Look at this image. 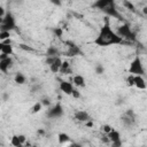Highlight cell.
<instances>
[{"label":"cell","mask_w":147,"mask_h":147,"mask_svg":"<svg viewBox=\"0 0 147 147\" xmlns=\"http://www.w3.org/2000/svg\"><path fill=\"white\" fill-rule=\"evenodd\" d=\"M123 42V38H121L117 32H115L111 26H110V22H109V17L105 18V23L98 34V37L94 39V44H96L98 46H110V45H118Z\"/></svg>","instance_id":"6da1fadb"},{"label":"cell","mask_w":147,"mask_h":147,"mask_svg":"<svg viewBox=\"0 0 147 147\" xmlns=\"http://www.w3.org/2000/svg\"><path fill=\"white\" fill-rule=\"evenodd\" d=\"M16 28V22L14 16L10 13H7L3 18L0 20V31H7L10 32Z\"/></svg>","instance_id":"7a4b0ae2"},{"label":"cell","mask_w":147,"mask_h":147,"mask_svg":"<svg viewBox=\"0 0 147 147\" xmlns=\"http://www.w3.org/2000/svg\"><path fill=\"white\" fill-rule=\"evenodd\" d=\"M129 72L132 75V76H142L145 70H144V65H142V62H141V59L139 56H136L131 64H130V68H129Z\"/></svg>","instance_id":"3957f363"},{"label":"cell","mask_w":147,"mask_h":147,"mask_svg":"<svg viewBox=\"0 0 147 147\" xmlns=\"http://www.w3.org/2000/svg\"><path fill=\"white\" fill-rule=\"evenodd\" d=\"M117 34L121 37V38H123V39H130V40H136V36H134V33H133V31L131 30V28H130V25L127 24V23H124V24H122V25H119L118 26V29H117Z\"/></svg>","instance_id":"277c9868"},{"label":"cell","mask_w":147,"mask_h":147,"mask_svg":"<svg viewBox=\"0 0 147 147\" xmlns=\"http://www.w3.org/2000/svg\"><path fill=\"white\" fill-rule=\"evenodd\" d=\"M102 11L107 15V17H115V18H118V20H123V16L121 15V13L118 11V9L116 8L114 1H111L110 5L107 6Z\"/></svg>","instance_id":"5b68a950"},{"label":"cell","mask_w":147,"mask_h":147,"mask_svg":"<svg viewBox=\"0 0 147 147\" xmlns=\"http://www.w3.org/2000/svg\"><path fill=\"white\" fill-rule=\"evenodd\" d=\"M62 60L60 59V56H56V57H46V63L49 65V69L52 72L56 74L60 71V68L62 65Z\"/></svg>","instance_id":"8992f818"},{"label":"cell","mask_w":147,"mask_h":147,"mask_svg":"<svg viewBox=\"0 0 147 147\" xmlns=\"http://www.w3.org/2000/svg\"><path fill=\"white\" fill-rule=\"evenodd\" d=\"M122 122L126 127H131L136 124V114L133 113L132 109L127 110L125 114H123L122 116Z\"/></svg>","instance_id":"52a82bcc"},{"label":"cell","mask_w":147,"mask_h":147,"mask_svg":"<svg viewBox=\"0 0 147 147\" xmlns=\"http://www.w3.org/2000/svg\"><path fill=\"white\" fill-rule=\"evenodd\" d=\"M47 117L48 118H59L63 115V108L60 103H56L55 106L51 107L48 110H47Z\"/></svg>","instance_id":"ba28073f"},{"label":"cell","mask_w":147,"mask_h":147,"mask_svg":"<svg viewBox=\"0 0 147 147\" xmlns=\"http://www.w3.org/2000/svg\"><path fill=\"white\" fill-rule=\"evenodd\" d=\"M10 144L14 147H24V146H26L28 141H26L25 136H23V134H15V136L11 137Z\"/></svg>","instance_id":"9c48e42d"},{"label":"cell","mask_w":147,"mask_h":147,"mask_svg":"<svg viewBox=\"0 0 147 147\" xmlns=\"http://www.w3.org/2000/svg\"><path fill=\"white\" fill-rule=\"evenodd\" d=\"M65 44L69 45V46H68V51H67V53H65L67 56H77V55H79V54L82 53L80 48H79L76 44L70 42V41H65Z\"/></svg>","instance_id":"30bf717a"},{"label":"cell","mask_w":147,"mask_h":147,"mask_svg":"<svg viewBox=\"0 0 147 147\" xmlns=\"http://www.w3.org/2000/svg\"><path fill=\"white\" fill-rule=\"evenodd\" d=\"M75 118L78 121V122H83V123H87L88 121H92L88 113L85 111V110H77L75 113Z\"/></svg>","instance_id":"8fae6325"},{"label":"cell","mask_w":147,"mask_h":147,"mask_svg":"<svg viewBox=\"0 0 147 147\" xmlns=\"http://www.w3.org/2000/svg\"><path fill=\"white\" fill-rule=\"evenodd\" d=\"M11 65H13V59L10 56L5 59V60H0V70L3 74H7Z\"/></svg>","instance_id":"7c38bea8"},{"label":"cell","mask_w":147,"mask_h":147,"mask_svg":"<svg viewBox=\"0 0 147 147\" xmlns=\"http://www.w3.org/2000/svg\"><path fill=\"white\" fill-rule=\"evenodd\" d=\"M60 90H61L64 94L71 95V93H72V91H74V85H72L71 83H69V82L62 80V82L60 83Z\"/></svg>","instance_id":"4fadbf2b"},{"label":"cell","mask_w":147,"mask_h":147,"mask_svg":"<svg viewBox=\"0 0 147 147\" xmlns=\"http://www.w3.org/2000/svg\"><path fill=\"white\" fill-rule=\"evenodd\" d=\"M134 86L139 90H145L147 87V84L142 76H134Z\"/></svg>","instance_id":"5bb4252c"},{"label":"cell","mask_w":147,"mask_h":147,"mask_svg":"<svg viewBox=\"0 0 147 147\" xmlns=\"http://www.w3.org/2000/svg\"><path fill=\"white\" fill-rule=\"evenodd\" d=\"M0 51L2 54L6 55H11L13 54V46L10 44H5V42H0Z\"/></svg>","instance_id":"9a60e30c"},{"label":"cell","mask_w":147,"mask_h":147,"mask_svg":"<svg viewBox=\"0 0 147 147\" xmlns=\"http://www.w3.org/2000/svg\"><path fill=\"white\" fill-rule=\"evenodd\" d=\"M110 2H111V0H98V1H95L93 3V7L100 9V10H103L107 6L110 5Z\"/></svg>","instance_id":"2e32d148"},{"label":"cell","mask_w":147,"mask_h":147,"mask_svg":"<svg viewBox=\"0 0 147 147\" xmlns=\"http://www.w3.org/2000/svg\"><path fill=\"white\" fill-rule=\"evenodd\" d=\"M74 85L77 86V87H84L86 84H85V78L82 76V75H76L74 76Z\"/></svg>","instance_id":"e0dca14e"},{"label":"cell","mask_w":147,"mask_h":147,"mask_svg":"<svg viewBox=\"0 0 147 147\" xmlns=\"http://www.w3.org/2000/svg\"><path fill=\"white\" fill-rule=\"evenodd\" d=\"M59 54L60 52L55 46H49L46 51V57H56V56H60Z\"/></svg>","instance_id":"ac0fdd59"},{"label":"cell","mask_w":147,"mask_h":147,"mask_svg":"<svg viewBox=\"0 0 147 147\" xmlns=\"http://www.w3.org/2000/svg\"><path fill=\"white\" fill-rule=\"evenodd\" d=\"M107 136H108V138H109L110 144H111V142H115V141L121 140V134H119V132H117L116 130H113V131H111L110 133H108Z\"/></svg>","instance_id":"d6986e66"},{"label":"cell","mask_w":147,"mask_h":147,"mask_svg":"<svg viewBox=\"0 0 147 147\" xmlns=\"http://www.w3.org/2000/svg\"><path fill=\"white\" fill-rule=\"evenodd\" d=\"M60 72L61 74H71V69H70V63L68 61H63L62 65L60 68Z\"/></svg>","instance_id":"ffe728a7"},{"label":"cell","mask_w":147,"mask_h":147,"mask_svg":"<svg viewBox=\"0 0 147 147\" xmlns=\"http://www.w3.org/2000/svg\"><path fill=\"white\" fill-rule=\"evenodd\" d=\"M25 80H26V78H25V76H24L23 74L18 72V74H16V75H15V83H17V84L22 85V84H24V83H25Z\"/></svg>","instance_id":"44dd1931"},{"label":"cell","mask_w":147,"mask_h":147,"mask_svg":"<svg viewBox=\"0 0 147 147\" xmlns=\"http://www.w3.org/2000/svg\"><path fill=\"white\" fill-rule=\"evenodd\" d=\"M57 140H59L60 144H65V142L70 141V137L67 133H60L57 136Z\"/></svg>","instance_id":"7402d4cb"},{"label":"cell","mask_w":147,"mask_h":147,"mask_svg":"<svg viewBox=\"0 0 147 147\" xmlns=\"http://www.w3.org/2000/svg\"><path fill=\"white\" fill-rule=\"evenodd\" d=\"M9 36H10V32H7V31H0V40H1V41H5V40L9 39Z\"/></svg>","instance_id":"603a6c76"},{"label":"cell","mask_w":147,"mask_h":147,"mask_svg":"<svg viewBox=\"0 0 147 147\" xmlns=\"http://www.w3.org/2000/svg\"><path fill=\"white\" fill-rule=\"evenodd\" d=\"M41 107H42L41 102H37V103H34V106L32 107V113H39L40 109H41Z\"/></svg>","instance_id":"cb8c5ba5"},{"label":"cell","mask_w":147,"mask_h":147,"mask_svg":"<svg viewBox=\"0 0 147 147\" xmlns=\"http://www.w3.org/2000/svg\"><path fill=\"white\" fill-rule=\"evenodd\" d=\"M126 84L129 86H134V76L130 75L127 78H126Z\"/></svg>","instance_id":"d4e9b609"},{"label":"cell","mask_w":147,"mask_h":147,"mask_svg":"<svg viewBox=\"0 0 147 147\" xmlns=\"http://www.w3.org/2000/svg\"><path fill=\"white\" fill-rule=\"evenodd\" d=\"M103 71H105V68H103L101 64H98V65L95 67V72H96L98 75H101V74H103Z\"/></svg>","instance_id":"484cf974"},{"label":"cell","mask_w":147,"mask_h":147,"mask_svg":"<svg viewBox=\"0 0 147 147\" xmlns=\"http://www.w3.org/2000/svg\"><path fill=\"white\" fill-rule=\"evenodd\" d=\"M54 33H55L59 38H61V37H62V33H63V30H62L61 28H55V29H54Z\"/></svg>","instance_id":"4316f807"},{"label":"cell","mask_w":147,"mask_h":147,"mask_svg":"<svg viewBox=\"0 0 147 147\" xmlns=\"http://www.w3.org/2000/svg\"><path fill=\"white\" fill-rule=\"evenodd\" d=\"M71 95H72L75 99H79V98H80V93H79V91H78L77 88H74V91H72Z\"/></svg>","instance_id":"83f0119b"},{"label":"cell","mask_w":147,"mask_h":147,"mask_svg":"<svg viewBox=\"0 0 147 147\" xmlns=\"http://www.w3.org/2000/svg\"><path fill=\"white\" fill-rule=\"evenodd\" d=\"M40 102H41V105H42V106H46V107H48V106L51 105V101H49V99H48V98H42Z\"/></svg>","instance_id":"f1b7e54d"},{"label":"cell","mask_w":147,"mask_h":147,"mask_svg":"<svg viewBox=\"0 0 147 147\" xmlns=\"http://www.w3.org/2000/svg\"><path fill=\"white\" fill-rule=\"evenodd\" d=\"M114 129L110 126V125H103V132L106 133V134H108V133H110L111 131H113Z\"/></svg>","instance_id":"f546056e"},{"label":"cell","mask_w":147,"mask_h":147,"mask_svg":"<svg viewBox=\"0 0 147 147\" xmlns=\"http://www.w3.org/2000/svg\"><path fill=\"white\" fill-rule=\"evenodd\" d=\"M123 5H124V6L126 7V8H129L130 10H134V6H133V5L131 3V2H127V1H124V2H123Z\"/></svg>","instance_id":"4dcf8cb0"},{"label":"cell","mask_w":147,"mask_h":147,"mask_svg":"<svg viewBox=\"0 0 147 147\" xmlns=\"http://www.w3.org/2000/svg\"><path fill=\"white\" fill-rule=\"evenodd\" d=\"M111 147H122V140H118V141L111 142Z\"/></svg>","instance_id":"1f68e13d"},{"label":"cell","mask_w":147,"mask_h":147,"mask_svg":"<svg viewBox=\"0 0 147 147\" xmlns=\"http://www.w3.org/2000/svg\"><path fill=\"white\" fill-rule=\"evenodd\" d=\"M68 147H82V145L78 144V142H72V144H70Z\"/></svg>","instance_id":"d6a6232c"},{"label":"cell","mask_w":147,"mask_h":147,"mask_svg":"<svg viewBox=\"0 0 147 147\" xmlns=\"http://www.w3.org/2000/svg\"><path fill=\"white\" fill-rule=\"evenodd\" d=\"M20 47L22 48V49H25V51H32L29 46H26V45H20Z\"/></svg>","instance_id":"836d02e7"},{"label":"cell","mask_w":147,"mask_h":147,"mask_svg":"<svg viewBox=\"0 0 147 147\" xmlns=\"http://www.w3.org/2000/svg\"><path fill=\"white\" fill-rule=\"evenodd\" d=\"M7 57H9V56L6 55V54H2V53H1V55H0V60H5V59H7Z\"/></svg>","instance_id":"e575fe53"},{"label":"cell","mask_w":147,"mask_h":147,"mask_svg":"<svg viewBox=\"0 0 147 147\" xmlns=\"http://www.w3.org/2000/svg\"><path fill=\"white\" fill-rule=\"evenodd\" d=\"M53 3H55V5H61L59 1H53Z\"/></svg>","instance_id":"d590c367"},{"label":"cell","mask_w":147,"mask_h":147,"mask_svg":"<svg viewBox=\"0 0 147 147\" xmlns=\"http://www.w3.org/2000/svg\"><path fill=\"white\" fill-rule=\"evenodd\" d=\"M144 13H145V14H147V8H144Z\"/></svg>","instance_id":"8d00e7d4"},{"label":"cell","mask_w":147,"mask_h":147,"mask_svg":"<svg viewBox=\"0 0 147 147\" xmlns=\"http://www.w3.org/2000/svg\"><path fill=\"white\" fill-rule=\"evenodd\" d=\"M30 147H38V146H37V145H31Z\"/></svg>","instance_id":"74e56055"}]
</instances>
